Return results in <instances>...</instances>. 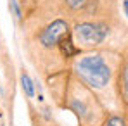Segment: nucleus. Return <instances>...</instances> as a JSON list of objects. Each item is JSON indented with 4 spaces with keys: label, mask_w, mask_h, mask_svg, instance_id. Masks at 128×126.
Masks as SVG:
<instances>
[{
    "label": "nucleus",
    "mask_w": 128,
    "mask_h": 126,
    "mask_svg": "<svg viewBox=\"0 0 128 126\" xmlns=\"http://www.w3.org/2000/svg\"><path fill=\"white\" fill-rule=\"evenodd\" d=\"M120 90H121L123 100L126 102V97H128V92H126V66H123L121 74H120Z\"/></svg>",
    "instance_id": "obj_6"
},
{
    "label": "nucleus",
    "mask_w": 128,
    "mask_h": 126,
    "mask_svg": "<svg viewBox=\"0 0 128 126\" xmlns=\"http://www.w3.org/2000/svg\"><path fill=\"white\" fill-rule=\"evenodd\" d=\"M74 69L80 78L94 88H104L111 81V67L99 54H88L82 57L76 62Z\"/></svg>",
    "instance_id": "obj_1"
},
{
    "label": "nucleus",
    "mask_w": 128,
    "mask_h": 126,
    "mask_svg": "<svg viewBox=\"0 0 128 126\" xmlns=\"http://www.w3.org/2000/svg\"><path fill=\"white\" fill-rule=\"evenodd\" d=\"M9 7H10L12 14H14L18 19H21L22 16H21V10H19V7H18V2H16V0H10V5H9Z\"/></svg>",
    "instance_id": "obj_9"
},
{
    "label": "nucleus",
    "mask_w": 128,
    "mask_h": 126,
    "mask_svg": "<svg viewBox=\"0 0 128 126\" xmlns=\"http://www.w3.org/2000/svg\"><path fill=\"white\" fill-rule=\"evenodd\" d=\"M102 126H126V121L121 116H111Z\"/></svg>",
    "instance_id": "obj_8"
},
{
    "label": "nucleus",
    "mask_w": 128,
    "mask_h": 126,
    "mask_svg": "<svg viewBox=\"0 0 128 126\" xmlns=\"http://www.w3.org/2000/svg\"><path fill=\"white\" fill-rule=\"evenodd\" d=\"M109 28L104 22H80L73 29V36L80 47H97L106 40Z\"/></svg>",
    "instance_id": "obj_2"
},
{
    "label": "nucleus",
    "mask_w": 128,
    "mask_h": 126,
    "mask_svg": "<svg viewBox=\"0 0 128 126\" xmlns=\"http://www.w3.org/2000/svg\"><path fill=\"white\" fill-rule=\"evenodd\" d=\"M64 2L71 10H80V9H85L88 5V0H64Z\"/></svg>",
    "instance_id": "obj_7"
},
{
    "label": "nucleus",
    "mask_w": 128,
    "mask_h": 126,
    "mask_svg": "<svg viewBox=\"0 0 128 126\" xmlns=\"http://www.w3.org/2000/svg\"><path fill=\"white\" fill-rule=\"evenodd\" d=\"M66 35H69L68 22L62 21V19H56L40 33L38 38H40V43L45 48H52V47H57V43L61 42Z\"/></svg>",
    "instance_id": "obj_3"
},
{
    "label": "nucleus",
    "mask_w": 128,
    "mask_h": 126,
    "mask_svg": "<svg viewBox=\"0 0 128 126\" xmlns=\"http://www.w3.org/2000/svg\"><path fill=\"white\" fill-rule=\"evenodd\" d=\"M57 45L61 47V52H62L64 57H74V55H78V54H80V48L73 43L71 35H66V36H64Z\"/></svg>",
    "instance_id": "obj_4"
},
{
    "label": "nucleus",
    "mask_w": 128,
    "mask_h": 126,
    "mask_svg": "<svg viewBox=\"0 0 128 126\" xmlns=\"http://www.w3.org/2000/svg\"><path fill=\"white\" fill-rule=\"evenodd\" d=\"M21 85H22V90H24V93L28 95V97H33L35 95V85L31 81V78L24 73L21 76Z\"/></svg>",
    "instance_id": "obj_5"
}]
</instances>
